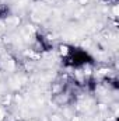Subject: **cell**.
<instances>
[{
  "instance_id": "cell-1",
  "label": "cell",
  "mask_w": 119,
  "mask_h": 121,
  "mask_svg": "<svg viewBox=\"0 0 119 121\" xmlns=\"http://www.w3.org/2000/svg\"><path fill=\"white\" fill-rule=\"evenodd\" d=\"M62 65L69 69H83L86 66L95 65V58L83 47L67 45L64 55L62 56Z\"/></svg>"
},
{
  "instance_id": "cell-2",
  "label": "cell",
  "mask_w": 119,
  "mask_h": 121,
  "mask_svg": "<svg viewBox=\"0 0 119 121\" xmlns=\"http://www.w3.org/2000/svg\"><path fill=\"white\" fill-rule=\"evenodd\" d=\"M35 44H36V47H38V49L41 52H49V51H52L55 48L53 42L46 35H44L42 32H36L35 34Z\"/></svg>"
},
{
  "instance_id": "cell-3",
  "label": "cell",
  "mask_w": 119,
  "mask_h": 121,
  "mask_svg": "<svg viewBox=\"0 0 119 121\" xmlns=\"http://www.w3.org/2000/svg\"><path fill=\"white\" fill-rule=\"evenodd\" d=\"M13 14L11 6L7 3H0V21H4L7 18H10Z\"/></svg>"
},
{
  "instance_id": "cell-4",
  "label": "cell",
  "mask_w": 119,
  "mask_h": 121,
  "mask_svg": "<svg viewBox=\"0 0 119 121\" xmlns=\"http://www.w3.org/2000/svg\"><path fill=\"white\" fill-rule=\"evenodd\" d=\"M97 86H98V80L94 78V76H87L84 79V87L90 91V93H94L97 90Z\"/></svg>"
},
{
  "instance_id": "cell-5",
  "label": "cell",
  "mask_w": 119,
  "mask_h": 121,
  "mask_svg": "<svg viewBox=\"0 0 119 121\" xmlns=\"http://www.w3.org/2000/svg\"><path fill=\"white\" fill-rule=\"evenodd\" d=\"M105 82H108V86H111L114 90H119V80L116 78H108L105 79Z\"/></svg>"
},
{
  "instance_id": "cell-6",
  "label": "cell",
  "mask_w": 119,
  "mask_h": 121,
  "mask_svg": "<svg viewBox=\"0 0 119 121\" xmlns=\"http://www.w3.org/2000/svg\"><path fill=\"white\" fill-rule=\"evenodd\" d=\"M102 1H104L105 4H112V6L118 3V0H102Z\"/></svg>"
}]
</instances>
